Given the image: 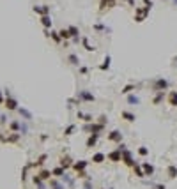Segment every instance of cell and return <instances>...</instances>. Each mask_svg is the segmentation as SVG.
<instances>
[{
  "label": "cell",
  "instance_id": "obj_1",
  "mask_svg": "<svg viewBox=\"0 0 177 189\" xmlns=\"http://www.w3.org/2000/svg\"><path fill=\"white\" fill-rule=\"evenodd\" d=\"M4 106H6L9 111H14V110L20 108V106H18V101L14 97H11V96H7V97L4 99Z\"/></svg>",
  "mask_w": 177,
  "mask_h": 189
},
{
  "label": "cell",
  "instance_id": "obj_2",
  "mask_svg": "<svg viewBox=\"0 0 177 189\" xmlns=\"http://www.w3.org/2000/svg\"><path fill=\"white\" fill-rule=\"evenodd\" d=\"M85 168H87V161H78V163H73V170H74L76 173L85 172Z\"/></svg>",
  "mask_w": 177,
  "mask_h": 189
},
{
  "label": "cell",
  "instance_id": "obj_3",
  "mask_svg": "<svg viewBox=\"0 0 177 189\" xmlns=\"http://www.w3.org/2000/svg\"><path fill=\"white\" fill-rule=\"evenodd\" d=\"M142 172H144L145 177H151L152 173H154V166L149 164V163H144V166H142Z\"/></svg>",
  "mask_w": 177,
  "mask_h": 189
},
{
  "label": "cell",
  "instance_id": "obj_4",
  "mask_svg": "<svg viewBox=\"0 0 177 189\" xmlns=\"http://www.w3.org/2000/svg\"><path fill=\"white\" fill-rule=\"evenodd\" d=\"M108 159H110L112 163H119L121 161V150H119V149H117V150H113V152H110V154H108Z\"/></svg>",
  "mask_w": 177,
  "mask_h": 189
},
{
  "label": "cell",
  "instance_id": "obj_5",
  "mask_svg": "<svg viewBox=\"0 0 177 189\" xmlns=\"http://www.w3.org/2000/svg\"><path fill=\"white\" fill-rule=\"evenodd\" d=\"M18 140H20V133H11V135H7L6 138H4L6 143H16Z\"/></svg>",
  "mask_w": 177,
  "mask_h": 189
},
{
  "label": "cell",
  "instance_id": "obj_6",
  "mask_svg": "<svg viewBox=\"0 0 177 189\" xmlns=\"http://www.w3.org/2000/svg\"><path fill=\"white\" fill-rule=\"evenodd\" d=\"M147 12H149V9H147V7H144V9H136V18H135V20H136V21H144Z\"/></svg>",
  "mask_w": 177,
  "mask_h": 189
},
{
  "label": "cell",
  "instance_id": "obj_7",
  "mask_svg": "<svg viewBox=\"0 0 177 189\" xmlns=\"http://www.w3.org/2000/svg\"><path fill=\"white\" fill-rule=\"evenodd\" d=\"M108 140H110V141H117V143H121L122 135L119 133V131H112L110 135H108Z\"/></svg>",
  "mask_w": 177,
  "mask_h": 189
},
{
  "label": "cell",
  "instance_id": "obj_8",
  "mask_svg": "<svg viewBox=\"0 0 177 189\" xmlns=\"http://www.w3.org/2000/svg\"><path fill=\"white\" fill-rule=\"evenodd\" d=\"M60 166L62 168H64V170H67V168H69V166H73V161H71V157H62V159H60Z\"/></svg>",
  "mask_w": 177,
  "mask_h": 189
},
{
  "label": "cell",
  "instance_id": "obj_9",
  "mask_svg": "<svg viewBox=\"0 0 177 189\" xmlns=\"http://www.w3.org/2000/svg\"><path fill=\"white\" fill-rule=\"evenodd\" d=\"M37 177L41 178V180H50V177H51V172H48V170H41Z\"/></svg>",
  "mask_w": 177,
  "mask_h": 189
},
{
  "label": "cell",
  "instance_id": "obj_10",
  "mask_svg": "<svg viewBox=\"0 0 177 189\" xmlns=\"http://www.w3.org/2000/svg\"><path fill=\"white\" fill-rule=\"evenodd\" d=\"M105 159H106V156H105V154H101V152H98V154H94V156H92V161L98 163V164H99V163H103Z\"/></svg>",
  "mask_w": 177,
  "mask_h": 189
},
{
  "label": "cell",
  "instance_id": "obj_11",
  "mask_svg": "<svg viewBox=\"0 0 177 189\" xmlns=\"http://www.w3.org/2000/svg\"><path fill=\"white\" fill-rule=\"evenodd\" d=\"M166 173H168V177L170 178H175L177 177V168L174 166V164H170V166L166 168Z\"/></svg>",
  "mask_w": 177,
  "mask_h": 189
},
{
  "label": "cell",
  "instance_id": "obj_12",
  "mask_svg": "<svg viewBox=\"0 0 177 189\" xmlns=\"http://www.w3.org/2000/svg\"><path fill=\"white\" fill-rule=\"evenodd\" d=\"M48 11H50V9H48L46 6H44V7H37V6H34V12H37V14H43V16H46V14H48Z\"/></svg>",
  "mask_w": 177,
  "mask_h": 189
},
{
  "label": "cell",
  "instance_id": "obj_13",
  "mask_svg": "<svg viewBox=\"0 0 177 189\" xmlns=\"http://www.w3.org/2000/svg\"><path fill=\"white\" fill-rule=\"evenodd\" d=\"M64 173H66V170H64L62 166H57L55 170H51V175H53V177H62Z\"/></svg>",
  "mask_w": 177,
  "mask_h": 189
},
{
  "label": "cell",
  "instance_id": "obj_14",
  "mask_svg": "<svg viewBox=\"0 0 177 189\" xmlns=\"http://www.w3.org/2000/svg\"><path fill=\"white\" fill-rule=\"evenodd\" d=\"M9 127H11L12 133H20V129H22V124H20L18 120H14V122H11V124H9Z\"/></svg>",
  "mask_w": 177,
  "mask_h": 189
},
{
  "label": "cell",
  "instance_id": "obj_15",
  "mask_svg": "<svg viewBox=\"0 0 177 189\" xmlns=\"http://www.w3.org/2000/svg\"><path fill=\"white\" fill-rule=\"evenodd\" d=\"M166 87H168V81L166 80H158L156 81V90L161 92V88H166Z\"/></svg>",
  "mask_w": 177,
  "mask_h": 189
},
{
  "label": "cell",
  "instance_id": "obj_16",
  "mask_svg": "<svg viewBox=\"0 0 177 189\" xmlns=\"http://www.w3.org/2000/svg\"><path fill=\"white\" fill-rule=\"evenodd\" d=\"M67 32H69V35L74 37V39H78V35H80V30H78L76 27H69V28H67Z\"/></svg>",
  "mask_w": 177,
  "mask_h": 189
},
{
  "label": "cell",
  "instance_id": "obj_17",
  "mask_svg": "<svg viewBox=\"0 0 177 189\" xmlns=\"http://www.w3.org/2000/svg\"><path fill=\"white\" fill-rule=\"evenodd\" d=\"M168 103L172 106H177V92H170V96H168Z\"/></svg>",
  "mask_w": 177,
  "mask_h": 189
},
{
  "label": "cell",
  "instance_id": "obj_18",
  "mask_svg": "<svg viewBox=\"0 0 177 189\" xmlns=\"http://www.w3.org/2000/svg\"><path fill=\"white\" fill-rule=\"evenodd\" d=\"M16 111H18V113H20V115H22V117H25V120H30V119H32V115L28 113L27 110H23V108H18Z\"/></svg>",
  "mask_w": 177,
  "mask_h": 189
},
{
  "label": "cell",
  "instance_id": "obj_19",
  "mask_svg": "<svg viewBox=\"0 0 177 189\" xmlns=\"http://www.w3.org/2000/svg\"><path fill=\"white\" fill-rule=\"evenodd\" d=\"M122 117H124L127 122H135V119H136V117H135L133 113H129V111H122Z\"/></svg>",
  "mask_w": 177,
  "mask_h": 189
},
{
  "label": "cell",
  "instance_id": "obj_20",
  "mask_svg": "<svg viewBox=\"0 0 177 189\" xmlns=\"http://www.w3.org/2000/svg\"><path fill=\"white\" fill-rule=\"evenodd\" d=\"M41 23H43L46 28H50V27H51V20H50V16H48V14H46V16H43V18H41Z\"/></svg>",
  "mask_w": 177,
  "mask_h": 189
},
{
  "label": "cell",
  "instance_id": "obj_21",
  "mask_svg": "<svg viewBox=\"0 0 177 189\" xmlns=\"http://www.w3.org/2000/svg\"><path fill=\"white\" fill-rule=\"evenodd\" d=\"M44 161H46V154H43V156H39V159L36 163H32L30 166H41V164H44Z\"/></svg>",
  "mask_w": 177,
  "mask_h": 189
},
{
  "label": "cell",
  "instance_id": "obj_22",
  "mask_svg": "<svg viewBox=\"0 0 177 189\" xmlns=\"http://www.w3.org/2000/svg\"><path fill=\"white\" fill-rule=\"evenodd\" d=\"M32 180H34V184H36V186H37L39 189H44V184H43V180H41V178H39L37 175H34V177H32Z\"/></svg>",
  "mask_w": 177,
  "mask_h": 189
},
{
  "label": "cell",
  "instance_id": "obj_23",
  "mask_svg": "<svg viewBox=\"0 0 177 189\" xmlns=\"http://www.w3.org/2000/svg\"><path fill=\"white\" fill-rule=\"evenodd\" d=\"M80 97L85 99V101H94V96H90L88 92H80Z\"/></svg>",
  "mask_w": 177,
  "mask_h": 189
},
{
  "label": "cell",
  "instance_id": "obj_24",
  "mask_svg": "<svg viewBox=\"0 0 177 189\" xmlns=\"http://www.w3.org/2000/svg\"><path fill=\"white\" fill-rule=\"evenodd\" d=\"M96 141H98V135H92V136H90V138L87 140V147H94Z\"/></svg>",
  "mask_w": 177,
  "mask_h": 189
},
{
  "label": "cell",
  "instance_id": "obj_25",
  "mask_svg": "<svg viewBox=\"0 0 177 189\" xmlns=\"http://www.w3.org/2000/svg\"><path fill=\"white\" fill-rule=\"evenodd\" d=\"M46 35H51V37H53V41H55V43H60V35H59V32H46Z\"/></svg>",
  "mask_w": 177,
  "mask_h": 189
},
{
  "label": "cell",
  "instance_id": "obj_26",
  "mask_svg": "<svg viewBox=\"0 0 177 189\" xmlns=\"http://www.w3.org/2000/svg\"><path fill=\"white\" fill-rule=\"evenodd\" d=\"M133 170L136 172V175H138V177H145V175H144V172H142V168H140L138 164H133Z\"/></svg>",
  "mask_w": 177,
  "mask_h": 189
},
{
  "label": "cell",
  "instance_id": "obj_27",
  "mask_svg": "<svg viewBox=\"0 0 177 189\" xmlns=\"http://www.w3.org/2000/svg\"><path fill=\"white\" fill-rule=\"evenodd\" d=\"M51 187H53V189H66V187H64V186H62V184L60 182H57V180H51Z\"/></svg>",
  "mask_w": 177,
  "mask_h": 189
},
{
  "label": "cell",
  "instance_id": "obj_28",
  "mask_svg": "<svg viewBox=\"0 0 177 189\" xmlns=\"http://www.w3.org/2000/svg\"><path fill=\"white\" fill-rule=\"evenodd\" d=\"M103 62H105V64H101V67H99V69H103V71H105V69H108V67H110V57H106V59L103 60Z\"/></svg>",
  "mask_w": 177,
  "mask_h": 189
},
{
  "label": "cell",
  "instance_id": "obj_29",
  "mask_svg": "<svg viewBox=\"0 0 177 189\" xmlns=\"http://www.w3.org/2000/svg\"><path fill=\"white\" fill-rule=\"evenodd\" d=\"M69 62H71V64H74V65H78V64H80V60H78V57H76V55H69Z\"/></svg>",
  "mask_w": 177,
  "mask_h": 189
},
{
  "label": "cell",
  "instance_id": "obj_30",
  "mask_svg": "<svg viewBox=\"0 0 177 189\" xmlns=\"http://www.w3.org/2000/svg\"><path fill=\"white\" fill-rule=\"evenodd\" d=\"M59 35H60V39H69V37H71L67 30H60V32H59Z\"/></svg>",
  "mask_w": 177,
  "mask_h": 189
},
{
  "label": "cell",
  "instance_id": "obj_31",
  "mask_svg": "<svg viewBox=\"0 0 177 189\" xmlns=\"http://www.w3.org/2000/svg\"><path fill=\"white\" fill-rule=\"evenodd\" d=\"M83 46H85V50H87V51H94V48H92V46L88 44L87 39H83Z\"/></svg>",
  "mask_w": 177,
  "mask_h": 189
},
{
  "label": "cell",
  "instance_id": "obj_32",
  "mask_svg": "<svg viewBox=\"0 0 177 189\" xmlns=\"http://www.w3.org/2000/svg\"><path fill=\"white\" fill-rule=\"evenodd\" d=\"M138 154H140V156H147V154H149V150H147L145 147H140V149H138Z\"/></svg>",
  "mask_w": 177,
  "mask_h": 189
},
{
  "label": "cell",
  "instance_id": "obj_33",
  "mask_svg": "<svg viewBox=\"0 0 177 189\" xmlns=\"http://www.w3.org/2000/svg\"><path fill=\"white\" fill-rule=\"evenodd\" d=\"M127 101H129V103H135V104H136V103H138V97H135V96H129V97H127Z\"/></svg>",
  "mask_w": 177,
  "mask_h": 189
},
{
  "label": "cell",
  "instance_id": "obj_34",
  "mask_svg": "<svg viewBox=\"0 0 177 189\" xmlns=\"http://www.w3.org/2000/svg\"><path fill=\"white\" fill-rule=\"evenodd\" d=\"M78 115H80V117H82L85 122H90V120H92V117H90V115H82V113H78Z\"/></svg>",
  "mask_w": 177,
  "mask_h": 189
},
{
  "label": "cell",
  "instance_id": "obj_35",
  "mask_svg": "<svg viewBox=\"0 0 177 189\" xmlns=\"http://www.w3.org/2000/svg\"><path fill=\"white\" fill-rule=\"evenodd\" d=\"M131 90H133V85H127V87H126V88H124L122 92H124V94H127V92H131Z\"/></svg>",
  "mask_w": 177,
  "mask_h": 189
},
{
  "label": "cell",
  "instance_id": "obj_36",
  "mask_svg": "<svg viewBox=\"0 0 177 189\" xmlns=\"http://www.w3.org/2000/svg\"><path fill=\"white\" fill-rule=\"evenodd\" d=\"M161 97H163V94H161V92H160V94H158V97L154 99V103H160V101H161Z\"/></svg>",
  "mask_w": 177,
  "mask_h": 189
},
{
  "label": "cell",
  "instance_id": "obj_37",
  "mask_svg": "<svg viewBox=\"0 0 177 189\" xmlns=\"http://www.w3.org/2000/svg\"><path fill=\"white\" fill-rule=\"evenodd\" d=\"M85 189H92V184H90V180H87V182H85Z\"/></svg>",
  "mask_w": 177,
  "mask_h": 189
},
{
  "label": "cell",
  "instance_id": "obj_38",
  "mask_svg": "<svg viewBox=\"0 0 177 189\" xmlns=\"http://www.w3.org/2000/svg\"><path fill=\"white\" fill-rule=\"evenodd\" d=\"M73 129H74V127H73V125H69V127L66 129V135H71V131H73Z\"/></svg>",
  "mask_w": 177,
  "mask_h": 189
},
{
  "label": "cell",
  "instance_id": "obj_39",
  "mask_svg": "<svg viewBox=\"0 0 177 189\" xmlns=\"http://www.w3.org/2000/svg\"><path fill=\"white\" fill-rule=\"evenodd\" d=\"M156 189H165V186H163V184H158V186H156Z\"/></svg>",
  "mask_w": 177,
  "mask_h": 189
},
{
  "label": "cell",
  "instance_id": "obj_40",
  "mask_svg": "<svg viewBox=\"0 0 177 189\" xmlns=\"http://www.w3.org/2000/svg\"><path fill=\"white\" fill-rule=\"evenodd\" d=\"M4 103V96H2V90H0V104Z\"/></svg>",
  "mask_w": 177,
  "mask_h": 189
}]
</instances>
